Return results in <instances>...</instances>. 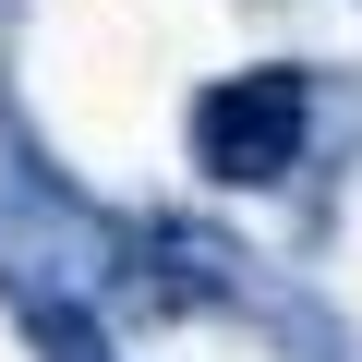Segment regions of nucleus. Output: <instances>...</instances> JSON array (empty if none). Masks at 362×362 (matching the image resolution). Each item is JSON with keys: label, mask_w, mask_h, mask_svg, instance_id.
<instances>
[{"label": "nucleus", "mask_w": 362, "mask_h": 362, "mask_svg": "<svg viewBox=\"0 0 362 362\" xmlns=\"http://www.w3.org/2000/svg\"><path fill=\"white\" fill-rule=\"evenodd\" d=\"M302 145H314V85H302L290 61L230 73V85L194 97V169H206V181H242V194H254V181H290Z\"/></svg>", "instance_id": "obj_1"}]
</instances>
